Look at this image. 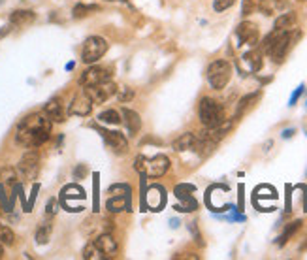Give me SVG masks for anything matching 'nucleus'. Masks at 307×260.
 Segmentation results:
<instances>
[{
    "label": "nucleus",
    "instance_id": "obj_16",
    "mask_svg": "<svg viewBox=\"0 0 307 260\" xmlns=\"http://www.w3.org/2000/svg\"><path fill=\"white\" fill-rule=\"evenodd\" d=\"M83 198H85V190L78 185H66L60 190V204L68 211H72V200H83Z\"/></svg>",
    "mask_w": 307,
    "mask_h": 260
},
{
    "label": "nucleus",
    "instance_id": "obj_39",
    "mask_svg": "<svg viewBox=\"0 0 307 260\" xmlns=\"http://www.w3.org/2000/svg\"><path fill=\"white\" fill-rule=\"evenodd\" d=\"M257 10V0H243V15H251Z\"/></svg>",
    "mask_w": 307,
    "mask_h": 260
},
{
    "label": "nucleus",
    "instance_id": "obj_34",
    "mask_svg": "<svg viewBox=\"0 0 307 260\" xmlns=\"http://www.w3.org/2000/svg\"><path fill=\"white\" fill-rule=\"evenodd\" d=\"M83 258H87V260H100V258H104L102 256V253L94 247V243H91V245H87L85 249H83Z\"/></svg>",
    "mask_w": 307,
    "mask_h": 260
},
{
    "label": "nucleus",
    "instance_id": "obj_28",
    "mask_svg": "<svg viewBox=\"0 0 307 260\" xmlns=\"http://www.w3.org/2000/svg\"><path fill=\"white\" fill-rule=\"evenodd\" d=\"M98 121L106 124H119L121 123V113L115 111V109H106L98 115Z\"/></svg>",
    "mask_w": 307,
    "mask_h": 260
},
{
    "label": "nucleus",
    "instance_id": "obj_12",
    "mask_svg": "<svg viewBox=\"0 0 307 260\" xmlns=\"http://www.w3.org/2000/svg\"><path fill=\"white\" fill-rule=\"evenodd\" d=\"M236 36H237V45H255L258 42V27L251 21H243L239 23V27L236 29Z\"/></svg>",
    "mask_w": 307,
    "mask_h": 260
},
{
    "label": "nucleus",
    "instance_id": "obj_8",
    "mask_svg": "<svg viewBox=\"0 0 307 260\" xmlns=\"http://www.w3.org/2000/svg\"><path fill=\"white\" fill-rule=\"evenodd\" d=\"M93 98L89 96L85 89L78 93L74 96V100L70 102V108H68V113L70 115H76V117H87L91 115V111H93Z\"/></svg>",
    "mask_w": 307,
    "mask_h": 260
},
{
    "label": "nucleus",
    "instance_id": "obj_38",
    "mask_svg": "<svg viewBox=\"0 0 307 260\" xmlns=\"http://www.w3.org/2000/svg\"><path fill=\"white\" fill-rule=\"evenodd\" d=\"M38 190H40V185H38V183H34V185H32V192H30V198H29V202H27V208H25V211H32V206H34V202H36Z\"/></svg>",
    "mask_w": 307,
    "mask_h": 260
},
{
    "label": "nucleus",
    "instance_id": "obj_13",
    "mask_svg": "<svg viewBox=\"0 0 307 260\" xmlns=\"http://www.w3.org/2000/svg\"><path fill=\"white\" fill-rule=\"evenodd\" d=\"M94 247L98 249L102 253V256L106 258V256H115L117 254V249H119V245H117V239L109 234V232H104V234H100L98 238L93 241Z\"/></svg>",
    "mask_w": 307,
    "mask_h": 260
},
{
    "label": "nucleus",
    "instance_id": "obj_37",
    "mask_svg": "<svg viewBox=\"0 0 307 260\" xmlns=\"http://www.w3.org/2000/svg\"><path fill=\"white\" fill-rule=\"evenodd\" d=\"M57 211H58V200L57 198H49V200H47V206H45V215L53 217L57 215Z\"/></svg>",
    "mask_w": 307,
    "mask_h": 260
},
{
    "label": "nucleus",
    "instance_id": "obj_35",
    "mask_svg": "<svg viewBox=\"0 0 307 260\" xmlns=\"http://www.w3.org/2000/svg\"><path fill=\"white\" fill-rule=\"evenodd\" d=\"M234 4H236V0H213V10L215 12H226Z\"/></svg>",
    "mask_w": 307,
    "mask_h": 260
},
{
    "label": "nucleus",
    "instance_id": "obj_6",
    "mask_svg": "<svg viewBox=\"0 0 307 260\" xmlns=\"http://www.w3.org/2000/svg\"><path fill=\"white\" fill-rule=\"evenodd\" d=\"M38 170H40V155H38L36 149H30V151H27L21 157L19 166H17V172L21 173L23 179L32 181V179H36Z\"/></svg>",
    "mask_w": 307,
    "mask_h": 260
},
{
    "label": "nucleus",
    "instance_id": "obj_23",
    "mask_svg": "<svg viewBox=\"0 0 307 260\" xmlns=\"http://www.w3.org/2000/svg\"><path fill=\"white\" fill-rule=\"evenodd\" d=\"M51 234H53V224L45 221V223L40 224L38 230H36V243H38V245H45L51 239Z\"/></svg>",
    "mask_w": 307,
    "mask_h": 260
},
{
    "label": "nucleus",
    "instance_id": "obj_42",
    "mask_svg": "<svg viewBox=\"0 0 307 260\" xmlns=\"http://www.w3.org/2000/svg\"><path fill=\"white\" fill-rule=\"evenodd\" d=\"M83 175H87L85 164H79V166H76V170H74V177H76V179H81Z\"/></svg>",
    "mask_w": 307,
    "mask_h": 260
},
{
    "label": "nucleus",
    "instance_id": "obj_17",
    "mask_svg": "<svg viewBox=\"0 0 307 260\" xmlns=\"http://www.w3.org/2000/svg\"><path fill=\"white\" fill-rule=\"evenodd\" d=\"M122 119H125V123H127V130H129L130 138L138 136V132L142 130V119L138 115L134 109H129V108H122L121 111Z\"/></svg>",
    "mask_w": 307,
    "mask_h": 260
},
{
    "label": "nucleus",
    "instance_id": "obj_7",
    "mask_svg": "<svg viewBox=\"0 0 307 260\" xmlns=\"http://www.w3.org/2000/svg\"><path fill=\"white\" fill-rule=\"evenodd\" d=\"M111 80V72L107 68H102V66H93L87 68L85 72L81 74L79 78V85L81 87H94V85H100L104 81H109Z\"/></svg>",
    "mask_w": 307,
    "mask_h": 260
},
{
    "label": "nucleus",
    "instance_id": "obj_36",
    "mask_svg": "<svg viewBox=\"0 0 307 260\" xmlns=\"http://www.w3.org/2000/svg\"><path fill=\"white\" fill-rule=\"evenodd\" d=\"M117 98L121 102H129L134 98V91L129 89V87H121V89H117Z\"/></svg>",
    "mask_w": 307,
    "mask_h": 260
},
{
    "label": "nucleus",
    "instance_id": "obj_21",
    "mask_svg": "<svg viewBox=\"0 0 307 260\" xmlns=\"http://www.w3.org/2000/svg\"><path fill=\"white\" fill-rule=\"evenodd\" d=\"M196 147V136L194 134H191V132H187V134H181V136L173 142V149L179 153L183 151H191V149H194Z\"/></svg>",
    "mask_w": 307,
    "mask_h": 260
},
{
    "label": "nucleus",
    "instance_id": "obj_9",
    "mask_svg": "<svg viewBox=\"0 0 307 260\" xmlns=\"http://www.w3.org/2000/svg\"><path fill=\"white\" fill-rule=\"evenodd\" d=\"M296 38L292 34V30H288V32H283L281 34V38H279L277 42H275V45H273V49L270 51V57L273 58V62H283L286 57V53L290 51V47L294 45V42H296Z\"/></svg>",
    "mask_w": 307,
    "mask_h": 260
},
{
    "label": "nucleus",
    "instance_id": "obj_10",
    "mask_svg": "<svg viewBox=\"0 0 307 260\" xmlns=\"http://www.w3.org/2000/svg\"><path fill=\"white\" fill-rule=\"evenodd\" d=\"M85 91L89 93V96L93 98L94 104H102V102H106L109 96H113L117 94V85L109 81H104L100 85H94V87H85Z\"/></svg>",
    "mask_w": 307,
    "mask_h": 260
},
{
    "label": "nucleus",
    "instance_id": "obj_2",
    "mask_svg": "<svg viewBox=\"0 0 307 260\" xmlns=\"http://www.w3.org/2000/svg\"><path fill=\"white\" fill-rule=\"evenodd\" d=\"M198 115H200V121L206 128H215V126L224 123V108L217 100L207 98V96L200 100Z\"/></svg>",
    "mask_w": 307,
    "mask_h": 260
},
{
    "label": "nucleus",
    "instance_id": "obj_1",
    "mask_svg": "<svg viewBox=\"0 0 307 260\" xmlns=\"http://www.w3.org/2000/svg\"><path fill=\"white\" fill-rule=\"evenodd\" d=\"M51 124L53 121L45 113H30L17 124L15 142L27 149H36L49 140Z\"/></svg>",
    "mask_w": 307,
    "mask_h": 260
},
{
    "label": "nucleus",
    "instance_id": "obj_31",
    "mask_svg": "<svg viewBox=\"0 0 307 260\" xmlns=\"http://www.w3.org/2000/svg\"><path fill=\"white\" fill-rule=\"evenodd\" d=\"M194 190H196V187H194V185H191V183H181V185H177V187H175V196H177L179 200H183V198L193 196Z\"/></svg>",
    "mask_w": 307,
    "mask_h": 260
},
{
    "label": "nucleus",
    "instance_id": "obj_30",
    "mask_svg": "<svg viewBox=\"0 0 307 260\" xmlns=\"http://www.w3.org/2000/svg\"><path fill=\"white\" fill-rule=\"evenodd\" d=\"M15 181H17V170L15 168H10V166H4L0 170V183H4V185H15Z\"/></svg>",
    "mask_w": 307,
    "mask_h": 260
},
{
    "label": "nucleus",
    "instance_id": "obj_40",
    "mask_svg": "<svg viewBox=\"0 0 307 260\" xmlns=\"http://www.w3.org/2000/svg\"><path fill=\"white\" fill-rule=\"evenodd\" d=\"M145 164H147V160H145V157H143V155H140V157L134 160V168H136L140 173L145 172Z\"/></svg>",
    "mask_w": 307,
    "mask_h": 260
},
{
    "label": "nucleus",
    "instance_id": "obj_5",
    "mask_svg": "<svg viewBox=\"0 0 307 260\" xmlns=\"http://www.w3.org/2000/svg\"><path fill=\"white\" fill-rule=\"evenodd\" d=\"M166 206V188L162 185H151L142 194V208L151 211H160Z\"/></svg>",
    "mask_w": 307,
    "mask_h": 260
},
{
    "label": "nucleus",
    "instance_id": "obj_4",
    "mask_svg": "<svg viewBox=\"0 0 307 260\" xmlns=\"http://www.w3.org/2000/svg\"><path fill=\"white\" fill-rule=\"evenodd\" d=\"M107 53V42L100 36H89L83 43L81 60L83 64H94Z\"/></svg>",
    "mask_w": 307,
    "mask_h": 260
},
{
    "label": "nucleus",
    "instance_id": "obj_33",
    "mask_svg": "<svg viewBox=\"0 0 307 260\" xmlns=\"http://www.w3.org/2000/svg\"><path fill=\"white\" fill-rule=\"evenodd\" d=\"M109 194L115 196H130V187L127 183H115L109 187Z\"/></svg>",
    "mask_w": 307,
    "mask_h": 260
},
{
    "label": "nucleus",
    "instance_id": "obj_32",
    "mask_svg": "<svg viewBox=\"0 0 307 260\" xmlns=\"http://www.w3.org/2000/svg\"><path fill=\"white\" fill-rule=\"evenodd\" d=\"M175 210H177V211H183V213H189V211L198 210V202L194 200L193 196H189V198H183L179 206H175Z\"/></svg>",
    "mask_w": 307,
    "mask_h": 260
},
{
    "label": "nucleus",
    "instance_id": "obj_43",
    "mask_svg": "<svg viewBox=\"0 0 307 260\" xmlns=\"http://www.w3.org/2000/svg\"><path fill=\"white\" fill-rule=\"evenodd\" d=\"M94 192H98V173H94ZM94 211H98V194H94Z\"/></svg>",
    "mask_w": 307,
    "mask_h": 260
},
{
    "label": "nucleus",
    "instance_id": "obj_11",
    "mask_svg": "<svg viewBox=\"0 0 307 260\" xmlns=\"http://www.w3.org/2000/svg\"><path fill=\"white\" fill-rule=\"evenodd\" d=\"M98 132L102 134L104 142L109 145L111 151H115L117 155H125V153H127L129 142H127V138L122 136L121 132H111V130H106V128H98Z\"/></svg>",
    "mask_w": 307,
    "mask_h": 260
},
{
    "label": "nucleus",
    "instance_id": "obj_18",
    "mask_svg": "<svg viewBox=\"0 0 307 260\" xmlns=\"http://www.w3.org/2000/svg\"><path fill=\"white\" fill-rule=\"evenodd\" d=\"M36 19V14L32 10H15L10 15V25L14 27H25V25H30V23Z\"/></svg>",
    "mask_w": 307,
    "mask_h": 260
},
{
    "label": "nucleus",
    "instance_id": "obj_29",
    "mask_svg": "<svg viewBox=\"0 0 307 260\" xmlns=\"http://www.w3.org/2000/svg\"><path fill=\"white\" fill-rule=\"evenodd\" d=\"M15 243V234L10 226H2L0 224V245L12 247Z\"/></svg>",
    "mask_w": 307,
    "mask_h": 260
},
{
    "label": "nucleus",
    "instance_id": "obj_15",
    "mask_svg": "<svg viewBox=\"0 0 307 260\" xmlns=\"http://www.w3.org/2000/svg\"><path fill=\"white\" fill-rule=\"evenodd\" d=\"M43 113L49 117L51 121H55V123H65L66 121L65 104H63V100H60L58 96L51 98V100L43 106Z\"/></svg>",
    "mask_w": 307,
    "mask_h": 260
},
{
    "label": "nucleus",
    "instance_id": "obj_19",
    "mask_svg": "<svg viewBox=\"0 0 307 260\" xmlns=\"http://www.w3.org/2000/svg\"><path fill=\"white\" fill-rule=\"evenodd\" d=\"M106 208H107V211H111V213H119V211H122V210L130 211V196L111 194V198L106 202Z\"/></svg>",
    "mask_w": 307,
    "mask_h": 260
},
{
    "label": "nucleus",
    "instance_id": "obj_20",
    "mask_svg": "<svg viewBox=\"0 0 307 260\" xmlns=\"http://www.w3.org/2000/svg\"><path fill=\"white\" fill-rule=\"evenodd\" d=\"M296 23H298V15L294 14V12H286V14H281L275 19V25H273V29L277 30H292L296 27Z\"/></svg>",
    "mask_w": 307,
    "mask_h": 260
},
{
    "label": "nucleus",
    "instance_id": "obj_27",
    "mask_svg": "<svg viewBox=\"0 0 307 260\" xmlns=\"http://www.w3.org/2000/svg\"><path fill=\"white\" fill-rule=\"evenodd\" d=\"M300 226H301V221H294V223H290L288 224V226H286L285 228V232H283V234H281V236H279V245H285L286 241H288V239L292 238L294 234H296V232L300 230Z\"/></svg>",
    "mask_w": 307,
    "mask_h": 260
},
{
    "label": "nucleus",
    "instance_id": "obj_14",
    "mask_svg": "<svg viewBox=\"0 0 307 260\" xmlns=\"http://www.w3.org/2000/svg\"><path fill=\"white\" fill-rule=\"evenodd\" d=\"M170 168V159L166 155H155L153 159L147 160L145 164V170H147V175L151 177H162Z\"/></svg>",
    "mask_w": 307,
    "mask_h": 260
},
{
    "label": "nucleus",
    "instance_id": "obj_22",
    "mask_svg": "<svg viewBox=\"0 0 307 260\" xmlns=\"http://www.w3.org/2000/svg\"><path fill=\"white\" fill-rule=\"evenodd\" d=\"M243 60L249 64V70L251 72H258L262 68V51H249L243 55Z\"/></svg>",
    "mask_w": 307,
    "mask_h": 260
},
{
    "label": "nucleus",
    "instance_id": "obj_3",
    "mask_svg": "<svg viewBox=\"0 0 307 260\" xmlns=\"http://www.w3.org/2000/svg\"><path fill=\"white\" fill-rule=\"evenodd\" d=\"M207 81H209V85L217 89V91H221L226 87V83L230 81L232 78V66H230L228 60H215L211 64L207 66Z\"/></svg>",
    "mask_w": 307,
    "mask_h": 260
},
{
    "label": "nucleus",
    "instance_id": "obj_41",
    "mask_svg": "<svg viewBox=\"0 0 307 260\" xmlns=\"http://www.w3.org/2000/svg\"><path fill=\"white\" fill-rule=\"evenodd\" d=\"M303 91H305V87H303V85L298 87V89H296V91L292 93V96H290V102H288V106H294V104L298 102V98H300L301 94H303Z\"/></svg>",
    "mask_w": 307,
    "mask_h": 260
},
{
    "label": "nucleus",
    "instance_id": "obj_24",
    "mask_svg": "<svg viewBox=\"0 0 307 260\" xmlns=\"http://www.w3.org/2000/svg\"><path fill=\"white\" fill-rule=\"evenodd\" d=\"M286 4V0H262L260 2V10L264 15H272L275 14L277 10H283Z\"/></svg>",
    "mask_w": 307,
    "mask_h": 260
},
{
    "label": "nucleus",
    "instance_id": "obj_26",
    "mask_svg": "<svg viewBox=\"0 0 307 260\" xmlns=\"http://www.w3.org/2000/svg\"><path fill=\"white\" fill-rule=\"evenodd\" d=\"M93 12H98V6H96V4H78V6H74V10H72V15H74L76 19H81V17H87V15L93 14Z\"/></svg>",
    "mask_w": 307,
    "mask_h": 260
},
{
    "label": "nucleus",
    "instance_id": "obj_46",
    "mask_svg": "<svg viewBox=\"0 0 307 260\" xmlns=\"http://www.w3.org/2000/svg\"><path fill=\"white\" fill-rule=\"evenodd\" d=\"M109 2H113V0H109Z\"/></svg>",
    "mask_w": 307,
    "mask_h": 260
},
{
    "label": "nucleus",
    "instance_id": "obj_45",
    "mask_svg": "<svg viewBox=\"0 0 307 260\" xmlns=\"http://www.w3.org/2000/svg\"><path fill=\"white\" fill-rule=\"evenodd\" d=\"M4 256V245H0V258Z\"/></svg>",
    "mask_w": 307,
    "mask_h": 260
},
{
    "label": "nucleus",
    "instance_id": "obj_44",
    "mask_svg": "<svg viewBox=\"0 0 307 260\" xmlns=\"http://www.w3.org/2000/svg\"><path fill=\"white\" fill-rule=\"evenodd\" d=\"M294 134V128H288V130H285V132H283V138H290Z\"/></svg>",
    "mask_w": 307,
    "mask_h": 260
},
{
    "label": "nucleus",
    "instance_id": "obj_25",
    "mask_svg": "<svg viewBox=\"0 0 307 260\" xmlns=\"http://www.w3.org/2000/svg\"><path fill=\"white\" fill-rule=\"evenodd\" d=\"M258 96H260V93H253V94H247V96H243L241 100H239V104H237V109H236V117L243 115L247 109L255 104V102L258 100Z\"/></svg>",
    "mask_w": 307,
    "mask_h": 260
}]
</instances>
